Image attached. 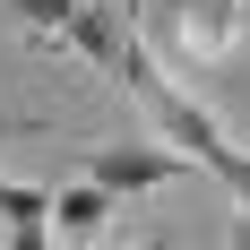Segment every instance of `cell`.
Instances as JSON below:
<instances>
[{
    "label": "cell",
    "instance_id": "cell-3",
    "mask_svg": "<svg viewBox=\"0 0 250 250\" xmlns=\"http://www.w3.org/2000/svg\"><path fill=\"white\" fill-rule=\"evenodd\" d=\"M181 164H190L181 147H147V138H112V147H95V155H86V181H95V190H112V199H147V190L181 181Z\"/></svg>",
    "mask_w": 250,
    "mask_h": 250
},
{
    "label": "cell",
    "instance_id": "cell-10",
    "mask_svg": "<svg viewBox=\"0 0 250 250\" xmlns=\"http://www.w3.org/2000/svg\"><path fill=\"white\" fill-rule=\"evenodd\" d=\"M129 250H164V242H129Z\"/></svg>",
    "mask_w": 250,
    "mask_h": 250
},
{
    "label": "cell",
    "instance_id": "cell-6",
    "mask_svg": "<svg viewBox=\"0 0 250 250\" xmlns=\"http://www.w3.org/2000/svg\"><path fill=\"white\" fill-rule=\"evenodd\" d=\"M112 190H95V181H69L61 190V242H78V250H95L104 242V216H112Z\"/></svg>",
    "mask_w": 250,
    "mask_h": 250
},
{
    "label": "cell",
    "instance_id": "cell-4",
    "mask_svg": "<svg viewBox=\"0 0 250 250\" xmlns=\"http://www.w3.org/2000/svg\"><path fill=\"white\" fill-rule=\"evenodd\" d=\"M129 35H138V18H129L121 0H78V18H69V35H61V43H69V52H86L104 78H121Z\"/></svg>",
    "mask_w": 250,
    "mask_h": 250
},
{
    "label": "cell",
    "instance_id": "cell-9",
    "mask_svg": "<svg viewBox=\"0 0 250 250\" xmlns=\"http://www.w3.org/2000/svg\"><path fill=\"white\" fill-rule=\"evenodd\" d=\"M233 250H250V207H242V225H233Z\"/></svg>",
    "mask_w": 250,
    "mask_h": 250
},
{
    "label": "cell",
    "instance_id": "cell-5",
    "mask_svg": "<svg viewBox=\"0 0 250 250\" xmlns=\"http://www.w3.org/2000/svg\"><path fill=\"white\" fill-rule=\"evenodd\" d=\"M0 225H9V250H52V233H61V190L0 181Z\"/></svg>",
    "mask_w": 250,
    "mask_h": 250
},
{
    "label": "cell",
    "instance_id": "cell-2",
    "mask_svg": "<svg viewBox=\"0 0 250 250\" xmlns=\"http://www.w3.org/2000/svg\"><path fill=\"white\" fill-rule=\"evenodd\" d=\"M147 43L181 52V61H233L250 43V0H164L147 18Z\"/></svg>",
    "mask_w": 250,
    "mask_h": 250
},
{
    "label": "cell",
    "instance_id": "cell-1",
    "mask_svg": "<svg viewBox=\"0 0 250 250\" xmlns=\"http://www.w3.org/2000/svg\"><path fill=\"white\" fill-rule=\"evenodd\" d=\"M112 86H121V95L138 104V112H147V129H155V138H173V147L190 155L199 173H216V181L233 190V173L250 164V147H233V138H225V121H216L207 104H190V95L173 86V78L155 69V43H147V26L129 35V52H121V78H112Z\"/></svg>",
    "mask_w": 250,
    "mask_h": 250
},
{
    "label": "cell",
    "instance_id": "cell-7",
    "mask_svg": "<svg viewBox=\"0 0 250 250\" xmlns=\"http://www.w3.org/2000/svg\"><path fill=\"white\" fill-rule=\"evenodd\" d=\"M9 9H18L35 35H52V43H61V35H69V18H78V0H9Z\"/></svg>",
    "mask_w": 250,
    "mask_h": 250
},
{
    "label": "cell",
    "instance_id": "cell-8",
    "mask_svg": "<svg viewBox=\"0 0 250 250\" xmlns=\"http://www.w3.org/2000/svg\"><path fill=\"white\" fill-rule=\"evenodd\" d=\"M233 199H242V207H250V164H242V173H233Z\"/></svg>",
    "mask_w": 250,
    "mask_h": 250
}]
</instances>
